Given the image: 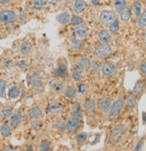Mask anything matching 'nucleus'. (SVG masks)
I'll list each match as a JSON object with an SVG mask.
<instances>
[{
  "mask_svg": "<svg viewBox=\"0 0 146 151\" xmlns=\"http://www.w3.org/2000/svg\"><path fill=\"white\" fill-rule=\"evenodd\" d=\"M90 69L92 72H93L94 73H99V71L100 70V65L97 61H93L92 63H90Z\"/></svg>",
  "mask_w": 146,
  "mask_h": 151,
  "instance_id": "nucleus-41",
  "label": "nucleus"
},
{
  "mask_svg": "<svg viewBox=\"0 0 146 151\" xmlns=\"http://www.w3.org/2000/svg\"><path fill=\"white\" fill-rule=\"evenodd\" d=\"M72 77H73L74 81H82V71L80 69H78V68L73 70V72H72Z\"/></svg>",
  "mask_w": 146,
  "mask_h": 151,
  "instance_id": "nucleus-37",
  "label": "nucleus"
},
{
  "mask_svg": "<svg viewBox=\"0 0 146 151\" xmlns=\"http://www.w3.org/2000/svg\"><path fill=\"white\" fill-rule=\"evenodd\" d=\"M46 2L44 0H33V7L37 11H41L44 9Z\"/></svg>",
  "mask_w": 146,
  "mask_h": 151,
  "instance_id": "nucleus-29",
  "label": "nucleus"
},
{
  "mask_svg": "<svg viewBox=\"0 0 146 151\" xmlns=\"http://www.w3.org/2000/svg\"><path fill=\"white\" fill-rule=\"evenodd\" d=\"M33 47L32 43L28 40L22 41L18 46V51L22 55H29L33 52Z\"/></svg>",
  "mask_w": 146,
  "mask_h": 151,
  "instance_id": "nucleus-10",
  "label": "nucleus"
},
{
  "mask_svg": "<svg viewBox=\"0 0 146 151\" xmlns=\"http://www.w3.org/2000/svg\"><path fill=\"white\" fill-rule=\"evenodd\" d=\"M112 50L110 46L108 43H102L98 45L95 48V55L100 59H105L110 55Z\"/></svg>",
  "mask_w": 146,
  "mask_h": 151,
  "instance_id": "nucleus-5",
  "label": "nucleus"
},
{
  "mask_svg": "<svg viewBox=\"0 0 146 151\" xmlns=\"http://www.w3.org/2000/svg\"><path fill=\"white\" fill-rule=\"evenodd\" d=\"M10 0H0V4L3 5V6H6L9 3Z\"/></svg>",
  "mask_w": 146,
  "mask_h": 151,
  "instance_id": "nucleus-47",
  "label": "nucleus"
},
{
  "mask_svg": "<svg viewBox=\"0 0 146 151\" xmlns=\"http://www.w3.org/2000/svg\"><path fill=\"white\" fill-rule=\"evenodd\" d=\"M22 120H23V114H22V111L17 110V111L14 112L13 114L10 116V121H9V124H10L12 129L13 130L17 129L22 123Z\"/></svg>",
  "mask_w": 146,
  "mask_h": 151,
  "instance_id": "nucleus-6",
  "label": "nucleus"
},
{
  "mask_svg": "<svg viewBox=\"0 0 146 151\" xmlns=\"http://www.w3.org/2000/svg\"><path fill=\"white\" fill-rule=\"evenodd\" d=\"M139 70H140V73L142 75H146V62H143V63L141 64V65L139 67Z\"/></svg>",
  "mask_w": 146,
  "mask_h": 151,
  "instance_id": "nucleus-44",
  "label": "nucleus"
},
{
  "mask_svg": "<svg viewBox=\"0 0 146 151\" xmlns=\"http://www.w3.org/2000/svg\"><path fill=\"white\" fill-rule=\"evenodd\" d=\"M84 107H85V111L87 113H88V114H93L95 111V108H96V102H95V100L93 99H88L85 101Z\"/></svg>",
  "mask_w": 146,
  "mask_h": 151,
  "instance_id": "nucleus-22",
  "label": "nucleus"
},
{
  "mask_svg": "<svg viewBox=\"0 0 146 151\" xmlns=\"http://www.w3.org/2000/svg\"><path fill=\"white\" fill-rule=\"evenodd\" d=\"M114 6L116 11L121 13L125 8H126V0H115Z\"/></svg>",
  "mask_w": 146,
  "mask_h": 151,
  "instance_id": "nucleus-26",
  "label": "nucleus"
},
{
  "mask_svg": "<svg viewBox=\"0 0 146 151\" xmlns=\"http://www.w3.org/2000/svg\"><path fill=\"white\" fill-rule=\"evenodd\" d=\"M102 73L107 77H112L116 73V67L114 64L110 62H106L101 66Z\"/></svg>",
  "mask_w": 146,
  "mask_h": 151,
  "instance_id": "nucleus-9",
  "label": "nucleus"
},
{
  "mask_svg": "<svg viewBox=\"0 0 146 151\" xmlns=\"http://www.w3.org/2000/svg\"><path fill=\"white\" fill-rule=\"evenodd\" d=\"M111 99H108V98H103L100 100V103H99V108H100V111L102 113V114H108V111H109V108L111 106Z\"/></svg>",
  "mask_w": 146,
  "mask_h": 151,
  "instance_id": "nucleus-15",
  "label": "nucleus"
},
{
  "mask_svg": "<svg viewBox=\"0 0 146 151\" xmlns=\"http://www.w3.org/2000/svg\"><path fill=\"white\" fill-rule=\"evenodd\" d=\"M64 110V107L63 106L58 103V102H50L48 106H47V111L49 113V114H59L61 112H63Z\"/></svg>",
  "mask_w": 146,
  "mask_h": 151,
  "instance_id": "nucleus-12",
  "label": "nucleus"
},
{
  "mask_svg": "<svg viewBox=\"0 0 146 151\" xmlns=\"http://www.w3.org/2000/svg\"><path fill=\"white\" fill-rule=\"evenodd\" d=\"M27 81H28L29 86L32 87V88H34V87L41 85L42 79H41V76H40V74L39 73L33 72V73H30L28 75Z\"/></svg>",
  "mask_w": 146,
  "mask_h": 151,
  "instance_id": "nucleus-7",
  "label": "nucleus"
},
{
  "mask_svg": "<svg viewBox=\"0 0 146 151\" xmlns=\"http://www.w3.org/2000/svg\"><path fill=\"white\" fill-rule=\"evenodd\" d=\"M64 94L66 98L68 99H74L75 96H76V88L72 86V85H69V86H66L65 87V89H64Z\"/></svg>",
  "mask_w": 146,
  "mask_h": 151,
  "instance_id": "nucleus-24",
  "label": "nucleus"
},
{
  "mask_svg": "<svg viewBox=\"0 0 146 151\" xmlns=\"http://www.w3.org/2000/svg\"><path fill=\"white\" fill-rule=\"evenodd\" d=\"M87 33H88V28H87L85 25H78L75 26L74 28V34L76 37L78 38H84L86 37Z\"/></svg>",
  "mask_w": 146,
  "mask_h": 151,
  "instance_id": "nucleus-19",
  "label": "nucleus"
},
{
  "mask_svg": "<svg viewBox=\"0 0 146 151\" xmlns=\"http://www.w3.org/2000/svg\"><path fill=\"white\" fill-rule=\"evenodd\" d=\"M16 66L20 70L23 71V70L27 69L29 66H30V62H29L28 60H26V59H22V60H20L19 62L16 63Z\"/></svg>",
  "mask_w": 146,
  "mask_h": 151,
  "instance_id": "nucleus-31",
  "label": "nucleus"
},
{
  "mask_svg": "<svg viewBox=\"0 0 146 151\" xmlns=\"http://www.w3.org/2000/svg\"><path fill=\"white\" fill-rule=\"evenodd\" d=\"M119 21L118 20H114L111 23H110V26H109V31L111 33L115 34L118 32L119 31Z\"/></svg>",
  "mask_w": 146,
  "mask_h": 151,
  "instance_id": "nucleus-34",
  "label": "nucleus"
},
{
  "mask_svg": "<svg viewBox=\"0 0 146 151\" xmlns=\"http://www.w3.org/2000/svg\"><path fill=\"white\" fill-rule=\"evenodd\" d=\"M22 95V88L18 85H14L9 88L7 91V96L9 99H16Z\"/></svg>",
  "mask_w": 146,
  "mask_h": 151,
  "instance_id": "nucleus-14",
  "label": "nucleus"
},
{
  "mask_svg": "<svg viewBox=\"0 0 146 151\" xmlns=\"http://www.w3.org/2000/svg\"><path fill=\"white\" fill-rule=\"evenodd\" d=\"M124 104H125V100L123 98H118L111 104V106L108 111V118L110 120L116 118L121 113L124 107Z\"/></svg>",
  "mask_w": 146,
  "mask_h": 151,
  "instance_id": "nucleus-3",
  "label": "nucleus"
},
{
  "mask_svg": "<svg viewBox=\"0 0 146 151\" xmlns=\"http://www.w3.org/2000/svg\"><path fill=\"white\" fill-rule=\"evenodd\" d=\"M70 45L73 48H81L83 45L82 41L80 40H76V39H71L70 40Z\"/></svg>",
  "mask_w": 146,
  "mask_h": 151,
  "instance_id": "nucleus-39",
  "label": "nucleus"
},
{
  "mask_svg": "<svg viewBox=\"0 0 146 151\" xmlns=\"http://www.w3.org/2000/svg\"><path fill=\"white\" fill-rule=\"evenodd\" d=\"M77 90L80 92V93H85L86 92V88L83 84H78L77 86Z\"/></svg>",
  "mask_w": 146,
  "mask_h": 151,
  "instance_id": "nucleus-45",
  "label": "nucleus"
},
{
  "mask_svg": "<svg viewBox=\"0 0 146 151\" xmlns=\"http://www.w3.org/2000/svg\"><path fill=\"white\" fill-rule=\"evenodd\" d=\"M100 19L101 22H103L104 24H110L114 20H116V14L111 11L105 10L101 12L100 15Z\"/></svg>",
  "mask_w": 146,
  "mask_h": 151,
  "instance_id": "nucleus-11",
  "label": "nucleus"
},
{
  "mask_svg": "<svg viewBox=\"0 0 146 151\" xmlns=\"http://www.w3.org/2000/svg\"><path fill=\"white\" fill-rule=\"evenodd\" d=\"M12 127L9 122H4L0 126V134L3 138H8L12 134Z\"/></svg>",
  "mask_w": 146,
  "mask_h": 151,
  "instance_id": "nucleus-16",
  "label": "nucleus"
},
{
  "mask_svg": "<svg viewBox=\"0 0 146 151\" xmlns=\"http://www.w3.org/2000/svg\"><path fill=\"white\" fill-rule=\"evenodd\" d=\"M7 81L3 78L0 79V98L4 97L5 91L7 89Z\"/></svg>",
  "mask_w": 146,
  "mask_h": 151,
  "instance_id": "nucleus-32",
  "label": "nucleus"
},
{
  "mask_svg": "<svg viewBox=\"0 0 146 151\" xmlns=\"http://www.w3.org/2000/svg\"><path fill=\"white\" fill-rule=\"evenodd\" d=\"M44 1L48 4H50V5H55L57 3L58 0H44Z\"/></svg>",
  "mask_w": 146,
  "mask_h": 151,
  "instance_id": "nucleus-46",
  "label": "nucleus"
},
{
  "mask_svg": "<svg viewBox=\"0 0 146 151\" xmlns=\"http://www.w3.org/2000/svg\"><path fill=\"white\" fill-rule=\"evenodd\" d=\"M28 116H29V118H31L33 121H35V120L40 121L43 117V111L40 106H33V107H31L30 109H29Z\"/></svg>",
  "mask_w": 146,
  "mask_h": 151,
  "instance_id": "nucleus-8",
  "label": "nucleus"
},
{
  "mask_svg": "<svg viewBox=\"0 0 146 151\" xmlns=\"http://www.w3.org/2000/svg\"><path fill=\"white\" fill-rule=\"evenodd\" d=\"M56 129L59 132H63L65 131H66V123L62 122V121H60V122H58L56 125Z\"/></svg>",
  "mask_w": 146,
  "mask_h": 151,
  "instance_id": "nucleus-42",
  "label": "nucleus"
},
{
  "mask_svg": "<svg viewBox=\"0 0 146 151\" xmlns=\"http://www.w3.org/2000/svg\"><path fill=\"white\" fill-rule=\"evenodd\" d=\"M0 110H1V114H2L3 119L6 120L7 118H10V116L13 114V113H14V106H12L10 104H7V105L3 106V107Z\"/></svg>",
  "mask_w": 146,
  "mask_h": 151,
  "instance_id": "nucleus-18",
  "label": "nucleus"
},
{
  "mask_svg": "<svg viewBox=\"0 0 146 151\" xmlns=\"http://www.w3.org/2000/svg\"><path fill=\"white\" fill-rule=\"evenodd\" d=\"M142 141H139L138 144L136 145V147H135V150H140L141 147H142Z\"/></svg>",
  "mask_w": 146,
  "mask_h": 151,
  "instance_id": "nucleus-48",
  "label": "nucleus"
},
{
  "mask_svg": "<svg viewBox=\"0 0 146 151\" xmlns=\"http://www.w3.org/2000/svg\"><path fill=\"white\" fill-rule=\"evenodd\" d=\"M50 149V141L48 139H44L40 142L39 146V150L40 151H48Z\"/></svg>",
  "mask_w": 146,
  "mask_h": 151,
  "instance_id": "nucleus-36",
  "label": "nucleus"
},
{
  "mask_svg": "<svg viewBox=\"0 0 146 151\" xmlns=\"http://www.w3.org/2000/svg\"><path fill=\"white\" fill-rule=\"evenodd\" d=\"M130 16H131V12H130V9L128 8H125L120 13V18L123 22H127L130 19Z\"/></svg>",
  "mask_w": 146,
  "mask_h": 151,
  "instance_id": "nucleus-35",
  "label": "nucleus"
},
{
  "mask_svg": "<svg viewBox=\"0 0 146 151\" xmlns=\"http://www.w3.org/2000/svg\"><path fill=\"white\" fill-rule=\"evenodd\" d=\"M133 7H134V14H135L136 16H139V15L141 14V10H142V6H141L140 3H139V2H137V1H135V2L134 3Z\"/></svg>",
  "mask_w": 146,
  "mask_h": 151,
  "instance_id": "nucleus-43",
  "label": "nucleus"
},
{
  "mask_svg": "<svg viewBox=\"0 0 146 151\" xmlns=\"http://www.w3.org/2000/svg\"><path fill=\"white\" fill-rule=\"evenodd\" d=\"M99 39L102 43H108L110 40V34L106 29H102L99 33Z\"/></svg>",
  "mask_w": 146,
  "mask_h": 151,
  "instance_id": "nucleus-27",
  "label": "nucleus"
},
{
  "mask_svg": "<svg viewBox=\"0 0 146 151\" xmlns=\"http://www.w3.org/2000/svg\"><path fill=\"white\" fill-rule=\"evenodd\" d=\"M138 26L140 28H144L146 27V11H144L143 13H142L139 16H138Z\"/></svg>",
  "mask_w": 146,
  "mask_h": 151,
  "instance_id": "nucleus-30",
  "label": "nucleus"
},
{
  "mask_svg": "<svg viewBox=\"0 0 146 151\" xmlns=\"http://www.w3.org/2000/svg\"><path fill=\"white\" fill-rule=\"evenodd\" d=\"M16 18V14L10 9H3L0 11V22L2 23H13L14 22H15Z\"/></svg>",
  "mask_w": 146,
  "mask_h": 151,
  "instance_id": "nucleus-4",
  "label": "nucleus"
},
{
  "mask_svg": "<svg viewBox=\"0 0 146 151\" xmlns=\"http://www.w3.org/2000/svg\"><path fill=\"white\" fill-rule=\"evenodd\" d=\"M126 126L124 124L116 125L112 129V131H111V132L109 134L108 139H109L110 144L116 145V144L119 143L123 139V138H124V136L126 134Z\"/></svg>",
  "mask_w": 146,
  "mask_h": 151,
  "instance_id": "nucleus-2",
  "label": "nucleus"
},
{
  "mask_svg": "<svg viewBox=\"0 0 146 151\" xmlns=\"http://www.w3.org/2000/svg\"><path fill=\"white\" fill-rule=\"evenodd\" d=\"M92 1V4L93 5V6H98L99 4H100V0H91Z\"/></svg>",
  "mask_w": 146,
  "mask_h": 151,
  "instance_id": "nucleus-49",
  "label": "nucleus"
},
{
  "mask_svg": "<svg viewBox=\"0 0 146 151\" xmlns=\"http://www.w3.org/2000/svg\"><path fill=\"white\" fill-rule=\"evenodd\" d=\"M82 123V114L80 110L79 111H74V114L69 116L66 122V131L69 132L70 133H74L79 126L81 125Z\"/></svg>",
  "mask_w": 146,
  "mask_h": 151,
  "instance_id": "nucleus-1",
  "label": "nucleus"
},
{
  "mask_svg": "<svg viewBox=\"0 0 146 151\" xmlns=\"http://www.w3.org/2000/svg\"><path fill=\"white\" fill-rule=\"evenodd\" d=\"M65 83L63 81H54L51 84V88L53 89V91H55L56 93H61L64 91L65 89Z\"/></svg>",
  "mask_w": 146,
  "mask_h": 151,
  "instance_id": "nucleus-23",
  "label": "nucleus"
},
{
  "mask_svg": "<svg viewBox=\"0 0 146 151\" xmlns=\"http://www.w3.org/2000/svg\"><path fill=\"white\" fill-rule=\"evenodd\" d=\"M86 139H87V133L86 132H81L76 137V140H77V143L79 145H82L83 143H85Z\"/></svg>",
  "mask_w": 146,
  "mask_h": 151,
  "instance_id": "nucleus-40",
  "label": "nucleus"
},
{
  "mask_svg": "<svg viewBox=\"0 0 146 151\" xmlns=\"http://www.w3.org/2000/svg\"><path fill=\"white\" fill-rule=\"evenodd\" d=\"M137 99H136V95L134 93H130L126 99V104L129 107H134L136 106Z\"/></svg>",
  "mask_w": 146,
  "mask_h": 151,
  "instance_id": "nucleus-28",
  "label": "nucleus"
},
{
  "mask_svg": "<svg viewBox=\"0 0 146 151\" xmlns=\"http://www.w3.org/2000/svg\"><path fill=\"white\" fill-rule=\"evenodd\" d=\"M83 22V21H82V19L80 17V16H76V15H74V16H73L72 18H71V20H70V23H71V25L72 26H78V25H80V24H82Z\"/></svg>",
  "mask_w": 146,
  "mask_h": 151,
  "instance_id": "nucleus-38",
  "label": "nucleus"
},
{
  "mask_svg": "<svg viewBox=\"0 0 146 151\" xmlns=\"http://www.w3.org/2000/svg\"><path fill=\"white\" fill-rule=\"evenodd\" d=\"M16 66V63L12 57H6L2 61V67L6 70H12Z\"/></svg>",
  "mask_w": 146,
  "mask_h": 151,
  "instance_id": "nucleus-21",
  "label": "nucleus"
},
{
  "mask_svg": "<svg viewBox=\"0 0 146 151\" xmlns=\"http://www.w3.org/2000/svg\"><path fill=\"white\" fill-rule=\"evenodd\" d=\"M67 75V67L65 64H60L58 65L55 72H54V76L59 77V78H64Z\"/></svg>",
  "mask_w": 146,
  "mask_h": 151,
  "instance_id": "nucleus-17",
  "label": "nucleus"
},
{
  "mask_svg": "<svg viewBox=\"0 0 146 151\" xmlns=\"http://www.w3.org/2000/svg\"><path fill=\"white\" fill-rule=\"evenodd\" d=\"M71 20V16L67 13H62L56 16V21L60 24H67Z\"/></svg>",
  "mask_w": 146,
  "mask_h": 151,
  "instance_id": "nucleus-25",
  "label": "nucleus"
},
{
  "mask_svg": "<svg viewBox=\"0 0 146 151\" xmlns=\"http://www.w3.org/2000/svg\"><path fill=\"white\" fill-rule=\"evenodd\" d=\"M143 89H144V87H143L142 82L138 81V82H136V84L134 85L133 91H134V93L135 95H140V94H142V93Z\"/></svg>",
  "mask_w": 146,
  "mask_h": 151,
  "instance_id": "nucleus-33",
  "label": "nucleus"
},
{
  "mask_svg": "<svg viewBox=\"0 0 146 151\" xmlns=\"http://www.w3.org/2000/svg\"><path fill=\"white\" fill-rule=\"evenodd\" d=\"M75 65H76L78 69H80L81 71H84L87 68H89L90 60L88 57H86V56H80L76 59Z\"/></svg>",
  "mask_w": 146,
  "mask_h": 151,
  "instance_id": "nucleus-13",
  "label": "nucleus"
},
{
  "mask_svg": "<svg viewBox=\"0 0 146 151\" xmlns=\"http://www.w3.org/2000/svg\"><path fill=\"white\" fill-rule=\"evenodd\" d=\"M87 7L86 3L83 0H74V11L76 14H81L82 13Z\"/></svg>",
  "mask_w": 146,
  "mask_h": 151,
  "instance_id": "nucleus-20",
  "label": "nucleus"
}]
</instances>
